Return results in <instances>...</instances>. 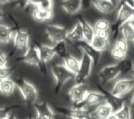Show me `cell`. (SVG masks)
Returning a JSON list of instances; mask_svg holds the SVG:
<instances>
[{"mask_svg": "<svg viewBox=\"0 0 134 119\" xmlns=\"http://www.w3.org/2000/svg\"><path fill=\"white\" fill-rule=\"evenodd\" d=\"M51 73L55 80V92L58 93L62 86L70 80H75V75L68 70L64 65L55 64L51 67Z\"/></svg>", "mask_w": 134, "mask_h": 119, "instance_id": "1", "label": "cell"}, {"mask_svg": "<svg viewBox=\"0 0 134 119\" xmlns=\"http://www.w3.org/2000/svg\"><path fill=\"white\" fill-rule=\"evenodd\" d=\"M134 16V7L127 3H121L118 6L117 13V18L115 23L113 25V31L115 33L118 32L122 26L129 22L130 19Z\"/></svg>", "mask_w": 134, "mask_h": 119, "instance_id": "2", "label": "cell"}, {"mask_svg": "<svg viewBox=\"0 0 134 119\" xmlns=\"http://www.w3.org/2000/svg\"><path fill=\"white\" fill-rule=\"evenodd\" d=\"M16 84L20 93H21L23 99L29 104L36 103L37 99L38 93L35 86L23 79L18 80Z\"/></svg>", "mask_w": 134, "mask_h": 119, "instance_id": "3", "label": "cell"}, {"mask_svg": "<svg viewBox=\"0 0 134 119\" xmlns=\"http://www.w3.org/2000/svg\"><path fill=\"white\" fill-rule=\"evenodd\" d=\"M87 86L84 84H75L69 90L68 96L70 100L73 103V107H85L83 103L85 101V96L88 93Z\"/></svg>", "mask_w": 134, "mask_h": 119, "instance_id": "4", "label": "cell"}, {"mask_svg": "<svg viewBox=\"0 0 134 119\" xmlns=\"http://www.w3.org/2000/svg\"><path fill=\"white\" fill-rule=\"evenodd\" d=\"M21 60H23V62L27 63L31 65L38 66L42 70V73H46L45 69V64L42 61L40 57V53L38 50L37 46H30L29 48L25 51L23 55H22Z\"/></svg>", "mask_w": 134, "mask_h": 119, "instance_id": "5", "label": "cell"}, {"mask_svg": "<svg viewBox=\"0 0 134 119\" xmlns=\"http://www.w3.org/2000/svg\"><path fill=\"white\" fill-rule=\"evenodd\" d=\"M94 65L93 60L88 55L82 52V57L80 60V67L78 74L75 75L76 84H83L84 81L89 78L92 71V65Z\"/></svg>", "mask_w": 134, "mask_h": 119, "instance_id": "6", "label": "cell"}, {"mask_svg": "<svg viewBox=\"0 0 134 119\" xmlns=\"http://www.w3.org/2000/svg\"><path fill=\"white\" fill-rule=\"evenodd\" d=\"M134 88V80L133 79H120L117 80L113 88L110 90V93L116 97L122 98L124 95L127 94Z\"/></svg>", "mask_w": 134, "mask_h": 119, "instance_id": "7", "label": "cell"}, {"mask_svg": "<svg viewBox=\"0 0 134 119\" xmlns=\"http://www.w3.org/2000/svg\"><path fill=\"white\" fill-rule=\"evenodd\" d=\"M45 32L48 38L53 43H57L60 41L67 40L68 31L65 27L59 25H48L45 28Z\"/></svg>", "mask_w": 134, "mask_h": 119, "instance_id": "8", "label": "cell"}, {"mask_svg": "<svg viewBox=\"0 0 134 119\" xmlns=\"http://www.w3.org/2000/svg\"><path fill=\"white\" fill-rule=\"evenodd\" d=\"M121 73L120 67L118 64L114 65H109L103 67L99 73V78L102 84H107L113 80H115Z\"/></svg>", "mask_w": 134, "mask_h": 119, "instance_id": "9", "label": "cell"}, {"mask_svg": "<svg viewBox=\"0 0 134 119\" xmlns=\"http://www.w3.org/2000/svg\"><path fill=\"white\" fill-rule=\"evenodd\" d=\"M113 113V108L107 101L99 104L90 113L91 119H109Z\"/></svg>", "mask_w": 134, "mask_h": 119, "instance_id": "10", "label": "cell"}, {"mask_svg": "<svg viewBox=\"0 0 134 119\" xmlns=\"http://www.w3.org/2000/svg\"><path fill=\"white\" fill-rule=\"evenodd\" d=\"M13 44L14 46L18 50H21L24 53L29 48L30 43V36L27 32L23 30H18L14 33L13 37Z\"/></svg>", "mask_w": 134, "mask_h": 119, "instance_id": "11", "label": "cell"}, {"mask_svg": "<svg viewBox=\"0 0 134 119\" xmlns=\"http://www.w3.org/2000/svg\"><path fill=\"white\" fill-rule=\"evenodd\" d=\"M34 107L37 113V119H55V112L46 102L36 103Z\"/></svg>", "mask_w": 134, "mask_h": 119, "instance_id": "12", "label": "cell"}, {"mask_svg": "<svg viewBox=\"0 0 134 119\" xmlns=\"http://www.w3.org/2000/svg\"><path fill=\"white\" fill-rule=\"evenodd\" d=\"M58 111L62 113V114L70 117V118H80L84 117L87 119H91L90 113H89L88 110L85 107H70V108H66V107H60L58 109Z\"/></svg>", "mask_w": 134, "mask_h": 119, "instance_id": "13", "label": "cell"}, {"mask_svg": "<svg viewBox=\"0 0 134 119\" xmlns=\"http://www.w3.org/2000/svg\"><path fill=\"white\" fill-rule=\"evenodd\" d=\"M78 45H79V47L82 50V52H84L86 55H88L91 58V60H93V63H94V65H97L98 64H99L100 58H101V53L102 52L97 50L95 48L93 47L90 43L86 42V41H80V42L78 43Z\"/></svg>", "mask_w": 134, "mask_h": 119, "instance_id": "14", "label": "cell"}, {"mask_svg": "<svg viewBox=\"0 0 134 119\" xmlns=\"http://www.w3.org/2000/svg\"><path fill=\"white\" fill-rule=\"evenodd\" d=\"M106 101V96L104 92L98 91H88L85 96V101L83 103V106H93L99 105L100 103Z\"/></svg>", "mask_w": 134, "mask_h": 119, "instance_id": "15", "label": "cell"}, {"mask_svg": "<svg viewBox=\"0 0 134 119\" xmlns=\"http://www.w3.org/2000/svg\"><path fill=\"white\" fill-rule=\"evenodd\" d=\"M83 0H62L60 7L68 14L73 15L78 13L82 8Z\"/></svg>", "mask_w": 134, "mask_h": 119, "instance_id": "16", "label": "cell"}, {"mask_svg": "<svg viewBox=\"0 0 134 119\" xmlns=\"http://www.w3.org/2000/svg\"><path fill=\"white\" fill-rule=\"evenodd\" d=\"M91 3L98 11L105 14L112 13L117 8L110 0H91Z\"/></svg>", "mask_w": 134, "mask_h": 119, "instance_id": "17", "label": "cell"}, {"mask_svg": "<svg viewBox=\"0 0 134 119\" xmlns=\"http://www.w3.org/2000/svg\"><path fill=\"white\" fill-rule=\"evenodd\" d=\"M63 65L65 66V68L67 70L71 72L72 74L76 75L80 70V60L68 53L63 58Z\"/></svg>", "mask_w": 134, "mask_h": 119, "instance_id": "18", "label": "cell"}, {"mask_svg": "<svg viewBox=\"0 0 134 119\" xmlns=\"http://www.w3.org/2000/svg\"><path fill=\"white\" fill-rule=\"evenodd\" d=\"M67 40L71 41V42H76L79 43L80 41H83L84 40V34H83V28H82L81 22H77L75 27L71 31L68 32L67 34Z\"/></svg>", "mask_w": 134, "mask_h": 119, "instance_id": "19", "label": "cell"}, {"mask_svg": "<svg viewBox=\"0 0 134 119\" xmlns=\"http://www.w3.org/2000/svg\"><path fill=\"white\" fill-rule=\"evenodd\" d=\"M37 46H38L41 60H42V61L44 64L51 60L54 58V56L56 55L54 46H51L47 45H39Z\"/></svg>", "mask_w": 134, "mask_h": 119, "instance_id": "20", "label": "cell"}, {"mask_svg": "<svg viewBox=\"0 0 134 119\" xmlns=\"http://www.w3.org/2000/svg\"><path fill=\"white\" fill-rule=\"evenodd\" d=\"M32 18L37 22H46L53 18L52 9H45L41 8H35L32 12Z\"/></svg>", "mask_w": 134, "mask_h": 119, "instance_id": "21", "label": "cell"}, {"mask_svg": "<svg viewBox=\"0 0 134 119\" xmlns=\"http://www.w3.org/2000/svg\"><path fill=\"white\" fill-rule=\"evenodd\" d=\"M81 22L82 28H83V34H84V40L88 43H91L95 37V29L93 26L90 25L86 20L81 18L80 20Z\"/></svg>", "mask_w": 134, "mask_h": 119, "instance_id": "22", "label": "cell"}, {"mask_svg": "<svg viewBox=\"0 0 134 119\" xmlns=\"http://www.w3.org/2000/svg\"><path fill=\"white\" fill-rule=\"evenodd\" d=\"M17 84L11 78L0 80V91L3 95H12L16 89Z\"/></svg>", "mask_w": 134, "mask_h": 119, "instance_id": "23", "label": "cell"}, {"mask_svg": "<svg viewBox=\"0 0 134 119\" xmlns=\"http://www.w3.org/2000/svg\"><path fill=\"white\" fill-rule=\"evenodd\" d=\"M14 33L9 26L1 24L0 26V41L2 44H8L13 40Z\"/></svg>", "mask_w": 134, "mask_h": 119, "instance_id": "24", "label": "cell"}, {"mask_svg": "<svg viewBox=\"0 0 134 119\" xmlns=\"http://www.w3.org/2000/svg\"><path fill=\"white\" fill-rule=\"evenodd\" d=\"M104 94L106 96V101L110 103L114 112L118 111L124 104V102L122 101V98L116 97L114 95H113L110 92H106V91H104Z\"/></svg>", "mask_w": 134, "mask_h": 119, "instance_id": "25", "label": "cell"}, {"mask_svg": "<svg viewBox=\"0 0 134 119\" xmlns=\"http://www.w3.org/2000/svg\"><path fill=\"white\" fill-rule=\"evenodd\" d=\"M120 32L122 38L127 41H132L134 40V28L129 22H126L120 27Z\"/></svg>", "mask_w": 134, "mask_h": 119, "instance_id": "26", "label": "cell"}, {"mask_svg": "<svg viewBox=\"0 0 134 119\" xmlns=\"http://www.w3.org/2000/svg\"><path fill=\"white\" fill-rule=\"evenodd\" d=\"M114 116L117 119H132V108L131 106L124 103L123 106L118 111L114 112Z\"/></svg>", "mask_w": 134, "mask_h": 119, "instance_id": "27", "label": "cell"}, {"mask_svg": "<svg viewBox=\"0 0 134 119\" xmlns=\"http://www.w3.org/2000/svg\"><path fill=\"white\" fill-rule=\"evenodd\" d=\"M94 48H95L97 50L100 51V52H104V51L107 50L108 48L109 47V41L101 39L98 37H94V40L92 41L90 43Z\"/></svg>", "mask_w": 134, "mask_h": 119, "instance_id": "28", "label": "cell"}, {"mask_svg": "<svg viewBox=\"0 0 134 119\" xmlns=\"http://www.w3.org/2000/svg\"><path fill=\"white\" fill-rule=\"evenodd\" d=\"M54 48L55 50L56 55H58L59 57L62 59L68 54L67 53V46H66L65 41H60V42L55 43L54 46Z\"/></svg>", "mask_w": 134, "mask_h": 119, "instance_id": "29", "label": "cell"}, {"mask_svg": "<svg viewBox=\"0 0 134 119\" xmlns=\"http://www.w3.org/2000/svg\"><path fill=\"white\" fill-rule=\"evenodd\" d=\"M31 4L36 8H41L45 9H52L53 0H30Z\"/></svg>", "mask_w": 134, "mask_h": 119, "instance_id": "30", "label": "cell"}, {"mask_svg": "<svg viewBox=\"0 0 134 119\" xmlns=\"http://www.w3.org/2000/svg\"><path fill=\"white\" fill-rule=\"evenodd\" d=\"M94 27L95 31H101V30H106L109 31L111 28L110 22L105 18H100L97 20L94 24Z\"/></svg>", "mask_w": 134, "mask_h": 119, "instance_id": "31", "label": "cell"}, {"mask_svg": "<svg viewBox=\"0 0 134 119\" xmlns=\"http://www.w3.org/2000/svg\"><path fill=\"white\" fill-rule=\"evenodd\" d=\"M110 55L113 59H114L118 61H122L123 60H125L126 56H127V52L115 47V46H113V47L111 49Z\"/></svg>", "mask_w": 134, "mask_h": 119, "instance_id": "32", "label": "cell"}, {"mask_svg": "<svg viewBox=\"0 0 134 119\" xmlns=\"http://www.w3.org/2000/svg\"><path fill=\"white\" fill-rule=\"evenodd\" d=\"M128 41L127 40H125L124 38H118L115 41V45L114 46L118 49H120L123 51H127V49H128Z\"/></svg>", "mask_w": 134, "mask_h": 119, "instance_id": "33", "label": "cell"}, {"mask_svg": "<svg viewBox=\"0 0 134 119\" xmlns=\"http://www.w3.org/2000/svg\"><path fill=\"white\" fill-rule=\"evenodd\" d=\"M13 69L9 66H4V67H0V79L4 80V79H8L12 75Z\"/></svg>", "mask_w": 134, "mask_h": 119, "instance_id": "34", "label": "cell"}, {"mask_svg": "<svg viewBox=\"0 0 134 119\" xmlns=\"http://www.w3.org/2000/svg\"><path fill=\"white\" fill-rule=\"evenodd\" d=\"M95 36L101 39L109 41V31H106V30L95 31Z\"/></svg>", "mask_w": 134, "mask_h": 119, "instance_id": "35", "label": "cell"}, {"mask_svg": "<svg viewBox=\"0 0 134 119\" xmlns=\"http://www.w3.org/2000/svg\"><path fill=\"white\" fill-rule=\"evenodd\" d=\"M31 4L30 0H15L13 3V5L14 7H18V8H26L27 5Z\"/></svg>", "mask_w": 134, "mask_h": 119, "instance_id": "36", "label": "cell"}, {"mask_svg": "<svg viewBox=\"0 0 134 119\" xmlns=\"http://www.w3.org/2000/svg\"><path fill=\"white\" fill-rule=\"evenodd\" d=\"M11 115L10 110L8 107H2L0 111V119H8V117Z\"/></svg>", "mask_w": 134, "mask_h": 119, "instance_id": "37", "label": "cell"}, {"mask_svg": "<svg viewBox=\"0 0 134 119\" xmlns=\"http://www.w3.org/2000/svg\"><path fill=\"white\" fill-rule=\"evenodd\" d=\"M7 63H8L7 55L3 52H1V54H0V67L7 66Z\"/></svg>", "mask_w": 134, "mask_h": 119, "instance_id": "38", "label": "cell"}, {"mask_svg": "<svg viewBox=\"0 0 134 119\" xmlns=\"http://www.w3.org/2000/svg\"><path fill=\"white\" fill-rule=\"evenodd\" d=\"M121 3H127L128 4L132 5V7H134V0H120Z\"/></svg>", "mask_w": 134, "mask_h": 119, "instance_id": "39", "label": "cell"}, {"mask_svg": "<svg viewBox=\"0 0 134 119\" xmlns=\"http://www.w3.org/2000/svg\"><path fill=\"white\" fill-rule=\"evenodd\" d=\"M110 1L115 5L116 7H118L120 5V3H121V1L120 0H110Z\"/></svg>", "mask_w": 134, "mask_h": 119, "instance_id": "40", "label": "cell"}, {"mask_svg": "<svg viewBox=\"0 0 134 119\" xmlns=\"http://www.w3.org/2000/svg\"><path fill=\"white\" fill-rule=\"evenodd\" d=\"M130 106H131L132 110H133V111H134V94L132 95V99H131V103H130Z\"/></svg>", "mask_w": 134, "mask_h": 119, "instance_id": "41", "label": "cell"}, {"mask_svg": "<svg viewBox=\"0 0 134 119\" xmlns=\"http://www.w3.org/2000/svg\"><path fill=\"white\" fill-rule=\"evenodd\" d=\"M128 22H129V23L132 26V27H133V28H134V16L130 19V21H129Z\"/></svg>", "mask_w": 134, "mask_h": 119, "instance_id": "42", "label": "cell"}, {"mask_svg": "<svg viewBox=\"0 0 134 119\" xmlns=\"http://www.w3.org/2000/svg\"><path fill=\"white\" fill-rule=\"evenodd\" d=\"M9 1H10V0H0V3H1V4H6Z\"/></svg>", "mask_w": 134, "mask_h": 119, "instance_id": "43", "label": "cell"}, {"mask_svg": "<svg viewBox=\"0 0 134 119\" xmlns=\"http://www.w3.org/2000/svg\"><path fill=\"white\" fill-rule=\"evenodd\" d=\"M8 119H17L16 117H15V116H13V114H11L9 117H8Z\"/></svg>", "mask_w": 134, "mask_h": 119, "instance_id": "44", "label": "cell"}, {"mask_svg": "<svg viewBox=\"0 0 134 119\" xmlns=\"http://www.w3.org/2000/svg\"><path fill=\"white\" fill-rule=\"evenodd\" d=\"M131 75H132V79L134 80V70H131Z\"/></svg>", "mask_w": 134, "mask_h": 119, "instance_id": "45", "label": "cell"}, {"mask_svg": "<svg viewBox=\"0 0 134 119\" xmlns=\"http://www.w3.org/2000/svg\"><path fill=\"white\" fill-rule=\"evenodd\" d=\"M73 119H87V118H84V117H80V118H73Z\"/></svg>", "mask_w": 134, "mask_h": 119, "instance_id": "46", "label": "cell"}, {"mask_svg": "<svg viewBox=\"0 0 134 119\" xmlns=\"http://www.w3.org/2000/svg\"><path fill=\"white\" fill-rule=\"evenodd\" d=\"M132 70H134V61L132 62Z\"/></svg>", "mask_w": 134, "mask_h": 119, "instance_id": "47", "label": "cell"}, {"mask_svg": "<svg viewBox=\"0 0 134 119\" xmlns=\"http://www.w3.org/2000/svg\"><path fill=\"white\" fill-rule=\"evenodd\" d=\"M132 45H133V46H134V40L132 41Z\"/></svg>", "mask_w": 134, "mask_h": 119, "instance_id": "48", "label": "cell"}, {"mask_svg": "<svg viewBox=\"0 0 134 119\" xmlns=\"http://www.w3.org/2000/svg\"><path fill=\"white\" fill-rule=\"evenodd\" d=\"M27 119H32V117H29V118H27Z\"/></svg>", "mask_w": 134, "mask_h": 119, "instance_id": "49", "label": "cell"}]
</instances>
